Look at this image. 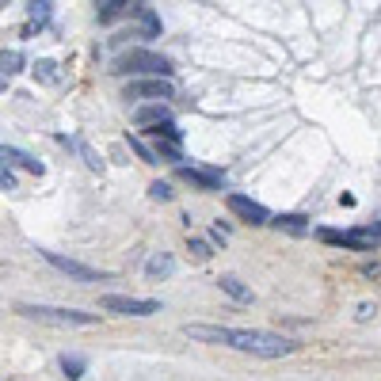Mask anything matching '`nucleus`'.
<instances>
[{"mask_svg": "<svg viewBox=\"0 0 381 381\" xmlns=\"http://www.w3.org/2000/svg\"><path fill=\"white\" fill-rule=\"evenodd\" d=\"M195 343H214V347H232L244 351V355L256 358H286L294 355L298 343H290L286 336H274V331H256V328H225V324H183Z\"/></svg>", "mask_w": 381, "mask_h": 381, "instance_id": "1", "label": "nucleus"}, {"mask_svg": "<svg viewBox=\"0 0 381 381\" xmlns=\"http://www.w3.org/2000/svg\"><path fill=\"white\" fill-rule=\"evenodd\" d=\"M111 73L118 76H168L172 80V61L157 50H122L115 61H111Z\"/></svg>", "mask_w": 381, "mask_h": 381, "instance_id": "2", "label": "nucleus"}, {"mask_svg": "<svg viewBox=\"0 0 381 381\" xmlns=\"http://www.w3.org/2000/svg\"><path fill=\"white\" fill-rule=\"evenodd\" d=\"M19 316L39 324H58V328H91L100 324L96 313H80V309H54V305H16Z\"/></svg>", "mask_w": 381, "mask_h": 381, "instance_id": "3", "label": "nucleus"}, {"mask_svg": "<svg viewBox=\"0 0 381 381\" xmlns=\"http://www.w3.org/2000/svg\"><path fill=\"white\" fill-rule=\"evenodd\" d=\"M172 80L168 76H141V80H130L122 88V100H133V103H164L172 100Z\"/></svg>", "mask_w": 381, "mask_h": 381, "instance_id": "4", "label": "nucleus"}, {"mask_svg": "<svg viewBox=\"0 0 381 381\" xmlns=\"http://www.w3.org/2000/svg\"><path fill=\"white\" fill-rule=\"evenodd\" d=\"M103 313H118V316H153L160 313L157 298H122V294H103L100 298Z\"/></svg>", "mask_w": 381, "mask_h": 381, "instance_id": "5", "label": "nucleus"}, {"mask_svg": "<svg viewBox=\"0 0 381 381\" xmlns=\"http://www.w3.org/2000/svg\"><path fill=\"white\" fill-rule=\"evenodd\" d=\"M42 259H46L50 267H58L61 274L76 279V282H107V271L88 267V263H80V259H69V256H61V252H42Z\"/></svg>", "mask_w": 381, "mask_h": 381, "instance_id": "6", "label": "nucleus"}, {"mask_svg": "<svg viewBox=\"0 0 381 381\" xmlns=\"http://www.w3.org/2000/svg\"><path fill=\"white\" fill-rule=\"evenodd\" d=\"M225 206L241 217V221H248V225H271L267 206H263V202H256V199H248V195H225Z\"/></svg>", "mask_w": 381, "mask_h": 381, "instance_id": "7", "label": "nucleus"}, {"mask_svg": "<svg viewBox=\"0 0 381 381\" xmlns=\"http://www.w3.org/2000/svg\"><path fill=\"white\" fill-rule=\"evenodd\" d=\"M141 0H103L100 4V12H96V16H100V23L103 27H111V23H118V19H133V16H141Z\"/></svg>", "mask_w": 381, "mask_h": 381, "instance_id": "8", "label": "nucleus"}, {"mask_svg": "<svg viewBox=\"0 0 381 381\" xmlns=\"http://www.w3.org/2000/svg\"><path fill=\"white\" fill-rule=\"evenodd\" d=\"M179 179L195 183L199 190H221L225 175L217 168H190V164H179Z\"/></svg>", "mask_w": 381, "mask_h": 381, "instance_id": "9", "label": "nucleus"}, {"mask_svg": "<svg viewBox=\"0 0 381 381\" xmlns=\"http://www.w3.org/2000/svg\"><path fill=\"white\" fill-rule=\"evenodd\" d=\"M133 122L138 126H160V122H172V111H168V103H141L138 111H133Z\"/></svg>", "mask_w": 381, "mask_h": 381, "instance_id": "10", "label": "nucleus"}, {"mask_svg": "<svg viewBox=\"0 0 381 381\" xmlns=\"http://www.w3.org/2000/svg\"><path fill=\"white\" fill-rule=\"evenodd\" d=\"M217 290L229 294V298H232V301H241V305H248V301H252V290L244 286L241 279H232V274H221V279H217Z\"/></svg>", "mask_w": 381, "mask_h": 381, "instance_id": "11", "label": "nucleus"}, {"mask_svg": "<svg viewBox=\"0 0 381 381\" xmlns=\"http://www.w3.org/2000/svg\"><path fill=\"white\" fill-rule=\"evenodd\" d=\"M0 157H4V164H19V168H27V172H34V175H42V172H46V168H42L34 157H27V153L12 149V145H4V149H0Z\"/></svg>", "mask_w": 381, "mask_h": 381, "instance_id": "12", "label": "nucleus"}, {"mask_svg": "<svg viewBox=\"0 0 381 381\" xmlns=\"http://www.w3.org/2000/svg\"><path fill=\"white\" fill-rule=\"evenodd\" d=\"M175 271V259L168 256V252H160V256H153L149 263H145V274H149L153 282H160V279H168V274Z\"/></svg>", "mask_w": 381, "mask_h": 381, "instance_id": "13", "label": "nucleus"}, {"mask_svg": "<svg viewBox=\"0 0 381 381\" xmlns=\"http://www.w3.org/2000/svg\"><path fill=\"white\" fill-rule=\"evenodd\" d=\"M145 138L153 141V149H157L160 160H179V141H168V138H160V133H145Z\"/></svg>", "mask_w": 381, "mask_h": 381, "instance_id": "14", "label": "nucleus"}, {"mask_svg": "<svg viewBox=\"0 0 381 381\" xmlns=\"http://www.w3.org/2000/svg\"><path fill=\"white\" fill-rule=\"evenodd\" d=\"M27 8H31V23H27V31H34V27H46L50 23V0H31V4H27Z\"/></svg>", "mask_w": 381, "mask_h": 381, "instance_id": "15", "label": "nucleus"}, {"mask_svg": "<svg viewBox=\"0 0 381 381\" xmlns=\"http://www.w3.org/2000/svg\"><path fill=\"white\" fill-rule=\"evenodd\" d=\"M271 225H279V229H286V232H309V225H305L301 214H279Z\"/></svg>", "mask_w": 381, "mask_h": 381, "instance_id": "16", "label": "nucleus"}, {"mask_svg": "<svg viewBox=\"0 0 381 381\" xmlns=\"http://www.w3.org/2000/svg\"><path fill=\"white\" fill-rule=\"evenodd\" d=\"M84 358L80 355H61V370H65V378L69 381H76V378H84Z\"/></svg>", "mask_w": 381, "mask_h": 381, "instance_id": "17", "label": "nucleus"}, {"mask_svg": "<svg viewBox=\"0 0 381 381\" xmlns=\"http://www.w3.org/2000/svg\"><path fill=\"white\" fill-rule=\"evenodd\" d=\"M187 252H190L195 259H199V263H206V259L214 256V244L202 241V237H190V241H187Z\"/></svg>", "mask_w": 381, "mask_h": 381, "instance_id": "18", "label": "nucleus"}, {"mask_svg": "<svg viewBox=\"0 0 381 381\" xmlns=\"http://www.w3.org/2000/svg\"><path fill=\"white\" fill-rule=\"evenodd\" d=\"M0 69H4V80H8V76H16L19 69H23V54H19V50H4V58H0Z\"/></svg>", "mask_w": 381, "mask_h": 381, "instance_id": "19", "label": "nucleus"}, {"mask_svg": "<svg viewBox=\"0 0 381 381\" xmlns=\"http://www.w3.org/2000/svg\"><path fill=\"white\" fill-rule=\"evenodd\" d=\"M130 149L138 153L141 160H145V164H160V157H157V149H153V145H145V141L141 138H130Z\"/></svg>", "mask_w": 381, "mask_h": 381, "instance_id": "20", "label": "nucleus"}, {"mask_svg": "<svg viewBox=\"0 0 381 381\" xmlns=\"http://www.w3.org/2000/svg\"><path fill=\"white\" fill-rule=\"evenodd\" d=\"M149 199H153V202H172V199H175V190L168 187V183L157 179V183H149Z\"/></svg>", "mask_w": 381, "mask_h": 381, "instance_id": "21", "label": "nucleus"}, {"mask_svg": "<svg viewBox=\"0 0 381 381\" xmlns=\"http://www.w3.org/2000/svg\"><path fill=\"white\" fill-rule=\"evenodd\" d=\"M54 61H39V65H34V80H42V84H54L58 80V73H54Z\"/></svg>", "mask_w": 381, "mask_h": 381, "instance_id": "22", "label": "nucleus"}, {"mask_svg": "<svg viewBox=\"0 0 381 381\" xmlns=\"http://www.w3.org/2000/svg\"><path fill=\"white\" fill-rule=\"evenodd\" d=\"M76 149H80V157H84V164H88V168H91V172H103V160H100V157H96V153H91V149H88V145H76Z\"/></svg>", "mask_w": 381, "mask_h": 381, "instance_id": "23", "label": "nucleus"}, {"mask_svg": "<svg viewBox=\"0 0 381 381\" xmlns=\"http://www.w3.org/2000/svg\"><path fill=\"white\" fill-rule=\"evenodd\" d=\"M0 187H4V190H16V175L8 172V164H4V172H0Z\"/></svg>", "mask_w": 381, "mask_h": 381, "instance_id": "24", "label": "nucleus"}, {"mask_svg": "<svg viewBox=\"0 0 381 381\" xmlns=\"http://www.w3.org/2000/svg\"><path fill=\"white\" fill-rule=\"evenodd\" d=\"M358 320H370V316H373V305H370V301H362V305H358Z\"/></svg>", "mask_w": 381, "mask_h": 381, "instance_id": "25", "label": "nucleus"}, {"mask_svg": "<svg viewBox=\"0 0 381 381\" xmlns=\"http://www.w3.org/2000/svg\"><path fill=\"white\" fill-rule=\"evenodd\" d=\"M362 229L373 237V244H381V221H373V225H362Z\"/></svg>", "mask_w": 381, "mask_h": 381, "instance_id": "26", "label": "nucleus"}]
</instances>
